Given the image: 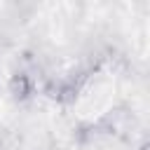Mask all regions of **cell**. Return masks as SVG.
I'll return each mask as SVG.
<instances>
[{"instance_id":"6da1fadb","label":"cell","mask_w":150,"mask_h":150,"mask_svg":"<svg viewBox=\"0 0 150 150\" xmlns=\"http://www.w3.org/2000/svg\"><path fill=\"white\" fill-rule=\"evenodd\" d=\"M45 94L56 103H73L80 94V77H52L45 84Z\"/></svg>"},{"instance_id":"7a4b0ae2","label":"cell","mask_w":150,"mask_h":150,"mask_svg":"<svg viewBox=\"0 0 150 150\" xmlns=\"http://www.w3.org/2000/svg\"><path fill=\"white\" fill-rule=\"evenodd\" d=\"M7 89H9V96L14 98V101H28L30 96H33V80H30V75L26 73V70H16L12 77H9V84H7Z\"/></svg>"},{"instance_id":"3957f363","label":"cell","mask_w":150,"mask_h":150,"mask_svg":"<svg viewBox=\"0 0 150 150\" xmlns=\"http://www.w3.org/2000/svg\"><path fill=\"white\" fill-rule=\"evenodd\" d=\"M138 150H150V136H148V138H145V141L138 145Z\"/></svg>"}]
</instances>
